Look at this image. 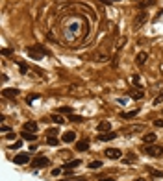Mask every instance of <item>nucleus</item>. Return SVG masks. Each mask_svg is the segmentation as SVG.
I'll list each match as a JSON object with an SVG mask.
<instances>
[{
	"mask_svg": "<svg viewBox=\"0 0 163 181\" xmlns=\"http://www.w3.org/2000/svg\"><path fill=\"white\" fill-rule=\"evenodd\" d=\"M24 52H26V56H30L32 59H41L43 56H47V50H45L43 46H28Z\"/></svg>",
	"mask_w": 163,
	"mask_h": 181,
	"instance_id": "1",
	"label": "nucleus"
},
{
	"mask_svg": "<svg viewBox=\"0 0 163 181\" xmlns=\"http://www.w3.org/2000/svg\"><path fill=\"white\" fill-rule=\"evenodd\" d=\"M143 153L150 155V157H160V155L163 153V150L160 146H154V144H146V146L143 148Z\"/></svg>",
	"mask_w": 163,
	"mask_h": 181,
	"instance_id": "2",
	"label": "nucleus"
},
{
	"mask_svg": "<svg viewBox=\"0 0 163 181\" xmlns=\"http://www.w3.org/2000/svg\"><path fill=\"white\" fill-rule=\"evenodd\" d=\"M13 163L15 164H28L30 163V153H19V155H15Z\"/></svg>",
	"mask_w": 163,
	"mask_h": 181,
	"instance_id": "3",
	"label": "nucleus"
},
{
	"mask_svg": "<svg viewBox=\"0 0 163 181\" xmlns=\"http://www.w3.org/2000/svg\"><path fill=\"white\" fill-rule=\"evenodd\" d=\"M106 157H108V159H121L122 157V152L119 148H108V150H106Z\"/></svg>",
	"mask_w": 163,
	"mask_h": 181,
	"instance_id": "4",
	"label": "nucleus"
},
{
	"mask_svg": "<svg viewBox=\"0 0 163 181\" xmlns=\"http://www.w3.org/2000/svg\"><path fill=\"white\" fill-rule=\"evenodd\" d=\"M48 164H50V161L47 157H43V155H39V157L33 159V166L35 168H45V166H48Z\"/></svg>",
	"mask_w": 163,
	"mask_h": 181,
	"instance_id": "5",
	"label": "nucleus"
},
{
	"mask_svg": "<svg viewBox=\"0 0 163 181\" xmlns=\"http://www.w3.org/2000/svg\"><path fill=\"white\" fill-rule=\"evenodd\" d=\"M146 19H148V13H139V15L135 17V21H134V28H135V30L141 28L143 24L146 22Z\"/></svg>",
	"mask_w": 163,
	"mask_h": 181,
	"instance_id": "6",
	"label": "nucleus"
},
{
	"mask_svg": "<svg viewBox=\"0 0 163 181\" xmlns=\"http://www.w3.org/2000/svg\"><path fill=\"white\" fill-rule=\"evenodd\" d=\"M24 131H30V133H35V129H37V122H33V120H28L26 124L22 126Z\"/></svg>",
	"mask_w": 163,
	"mask_h": 181,
	"instance_id": "7",
	"label": "nucleus"
},
{
	"mask_svg": "<svg viewBox=\"0 0 163 181\" xmlns=\"http://www.w3.org/2000/svg\"><path fill=\"white\" fill-rule=\"evenodd\" d=\"M61 140H63V142H74L76 140V133L74 131H65L63 137H61Z\"/></svg>",
	"mask_w": 163,
	"mask_h": 181,
	"instance_id": "8",
	"label": "nucleus"
},
{
	"mask_svg": "<svg viewBox=\"0 0 163 181\" xmlns=\"http://www.w3.org/2000/svg\"><path fill=\"white\" fill-rule=\"evenodd\" d=\"M156 133H145L143 135V142L145 144H152V142H156Z\"/></svg>",
	"mask_w": 163,
	"mask_h": 181,
	"instance_id": "9",
	"label": "nucleus"
},
{
	"mask_svg": "<svg viewBox=\"0 0 163 181\" xmlns=\"http://www.w3.org/2000/svg\"><path fill=\"white\" fill-rule=\"evenodd\" d=\"M115 137H117V133H115V131H108V133H100V135H98V139H100V140H113Z\"/></svg>",
	"mask_w": 163,
	"mask_h": 181,
	"instance_id": "10",
	"label": "nucleus"
},
{
	"mask_svg": "<svg viewBox=\"0 0 163 181\" xmlns=\"http://www.w3.org/2000/svg\"><path fill=\"white\" fill-rule=\"evenodd\" d=\"M89 148V140L85 139V140H80V142H76V150L78 152H85V150Z\"/></svg>",
	"mask_w": 163,
	"mask_h": 181,
	"instance_id": "11",
	"label": "nucleus"
},
{
	"mask_svg": "<svg viewBox=\"0 0 163 181\" xmlns=\"http://www.w3.org/2000/svg\"><path fill=\"white\" fill-rule=\"evenodd\" d=\"M109 128H111V124H109V122H100L98 126H96V129H98L100 133H108V131H109Z\"/></svg>",
	"mask_w": 163,
	"mask_h": 181,
	"instance_id": "12",
	"label": "nucleus"
},
{
	"mask_svg": "<svg viewBox=\"0 0 163 181\" xmlns=\"http://www.w3.org/2000/svg\"><path fill=\"white\" fill-rule=\"evenodd\" d=\"M146 57H148V54H146V52H139V54H137V57H135V63L137 65H145Z\"/></svg>",
	"mask_w": 163,
	"mask_h": 181,
	"instance_id": "13",
	"label": "nucleus"
},
{
	"mask_svg": "<svg viewBox=\"0 0 163 181\" xmlns=\"http://www.w3.org/2000/svg\"><path fill=\"white\" fill-rule=\"evenodd\" d=\"M2 94H4L6 98H15V96H19V91H17V89H6Z\"/></svg>",
	"mask_w": 163,
	"mask_h": 181,
	"instance_id": "14",
	"label": "nucleus"
},
{
	"mask_svg": "<svg viewBox=\"0 0 163 181\" xmlns=\"http://www.w3.org/2000/svg\"><path fill=\"white\" fill-rule=\"evenodd\" d=\"M82 164V161L80 159H74V161H70V163L65 164V170H70V168H76V166H80Z\"/></svg>",
	"mask_w": 163,
	"mask_h": 181,
	"instance_id": "15",
	"label": "nucleus"
},
{
	"mask_svg": "<svg viewBox=\"0 0 163 181\" xmlns=\"http://www.w3.org/2000/svg\"><path fill=\"white\" fill-rule=\"evenodd\" d=\"M139 113L137 109H132V111H126V113H121V118H134L135 115Z\"/></svg>",
	"mask_w": 163,
	"mask_h": 181,
	"instance_id": "16",
	"label": "nucleus"
},
{
	"mask_svg": "<svg viewBox=\"0 0 163 181\" xmlns=\"http://www.w3.org/2000/svg\"><path fill=\"white\" fill-rule=\"evenodd\" d=\"M130 96L134 98V100H141L143 96H145V93H143V91H139V89H137V91H134V93L130 91Z\"/></svg>",
	"mask_w": 163,
	"mask_h": 181,
	"instance_id": "17",
	"label": "nucleus"
},
{
	"mask_svg": "<svg viewBox=\"0 0 163 181\" xmlns=\"http://www.w3.org/2000/svg\"><path fill=\"white\" fill-rule=\"evenodd\" d=\"M50 120H52L54 124H58V126H61V124L65 122V120H63V117H61V115H52V117H50Z\"/></svg>",
	"mask_w": 163,
	"mask_h": 181,
	"instance_id": "18",
	"label": "nucleus"
},
{
	"mask_svg": "<svg viewBox=\"0 0 163 181\" xmlns=\"http://www.w3.org/2000/svg\"><path fill=\"white\" fill-rule=\"evenodd\" d=\"M22 139L24 140H35V139H37V135H33L30 131H22Z\"/></svg>",
	"mask_w": 163,
	"mask_h": 181,
	"instance_id": "19",
	"label": "nucleus"
},
{
	"mask_svg": "<svg viewBox=\"0 0 163 181\" xmlns=\"http://www.w3.org/2000/svg\"><path fill=\"white\" fill-rule=\"evenodd\" d=\"M152 4H154V0H143V2H139V8L141 9H146V8H150Z\"/></svg>",
	"mask_w": 163,
	"mask_h": 181,
	"instance_id": "20",
	"label": "nucleus"
},
{
	"mask_svg": "<svg viewBox=\"0 0 163 181\" xmlns=\"http://www.w3.org/2000/svg\"><path fill=\"white\" fill-rule=\"evenodd\" d=\"M69 120H72V122H84V117H80V115H72L70 113V118Z\"/></svg>",
	"mask_w": 163,
	"mask_h": 181,
	"instance_id": "21",
	"label": "nucleus"
},
{
	"mask_svg": "<svg viewBox=\"0 0 163 181\" xmlns=\"http://www.w3.org/2000/svg\"><path fill=\"white\" fill-rule=\"evenodd\" d=\"M141 129H143V128H141V126H134V128H126V129H124V131H126V133H130V131H132V133H134V131H141Z\"/></svg>",
	"mask_w": 163,
	"mask_h": 181,
	"instance_id": "22",
	"label": "nucleus"
},
{
	"mask_svg": "<svg viewBox=\"0 0 163 181\" xmlns=\"http://www.w3.org/2000/svg\"><path fill=\"white\" fill-rule=\"evenodd\" d=\"M47 142L50 144V146H58V139H56V137H48Z\"/></svg>",
	"mask_w": 163,
	"mask_h": 181,
	"instance_id": "23",
	"label": "nucleus"
},
{
	"mask_svg": "<svg viewBox=\"0 0 163 181\" xmlns=\"http://www.w3.org/2000/svg\"><path fill=\"white\" fill-rule=\"evenodd\" d=\"M148 172L154 175V178H161V175H163V172H160V170H152V168H148Z\"/></svg>",
	"mask_w": 163,
	"mask_h": 181,
	"instance_id": "24",
	"label": "nucleus"
},
{
	"mask_svg": "<svg viewBox=\"0 0 163 181\" xmlns=\"http://www.w3.org/2000/svg\"><path fill=\"white\" fill-rule=\"evenodd\" d=\"M2 56H13V50L11 48H2Z\"/></svg>",
	"mask_w": 163,
	"mask_h": 181,
	"instance_id": "25",
	"label": "nucleus"
},
{
	"mask_svg": "<svg viewBox=\"0 0 163 181\" xmlns=\"http://www.w3.org/2000/svg\"><path fill=\"white\" fill-rule=\"evenodd\" d=\"M163 102V94H157V96L154 98V105H157V104H161Z\"/></svg>",
	"mask_w": 163,
	"mask_h": 181,
	"instance_id": "26",
	"label": "nucleus"
},
{
	"mask_svg": "<svg viewBox=\"0 0 163 181\" xmlns=\"http://www.w3.org/2000/svg\"><path fill=\"white\" fill-rule=\"evenodd\" d=\"M89 166H91V168H100V166H102V163H100V161H93V163H91Z\"/></svg>",
	"mask_w": 163,
	"mask_h": 181,
	"instance_id": "27",
	"label": "nucleus"
},
{
	"mask_svg": "<svg viewBox=\"0 0 163 181\" xmlns=\"http://www.w3.org/2000/svg\"><path fill=\"white\" fill-rule=\"evenodd\" d=\"M37 98H39V94H32V96H28V98H26V102H28V104H32L33 100H37Z\"/></svg>",
	"mask_w": 163,
	"mask_h": 181,
	"instance_id": "28",
	"label": "nucleus"
},
{
	"mask_svg": "<svg viewBox=\"0 0 163 181\" xmlns=\"http://www.w3.org/2000/svg\"><path fill=\"white\" fill-rule=\"evenodd\" d=\"M59 113H72L70 107H59Z\"/></svg>",
	"mask_w": 163,
	"mask_h": 181,
	"instance_id": "29",
	"label": "nucleus"
},
{
	"mask_svg": "<svg viewBox=\"0 0 163 181\" xmlns=\"http://www.w3.org/2000/svg\"><path fill=\"white\" fill-rule=\"evenodd\" d=\"M132 82H134V83L137 85V87L141 85V82H139V76H132Z\"/></svg>",
	"mask_w": 163,
	"mask_h": 181,
	"instance_id": "30",
	"label": "nucleus"
},
{
	"mask_svg": "<svg viewBox=\"0 0 163 181\" xmlns=\"http://www.w3.org/2000/svg\"><path fill=\"white\" fill-rule=\"evenodd\" d=\"M20 72H22V74H26V72H28V67H26L24 63H20Z\"/></svg>",
	"mask_w": 163,
	"mask_h": 181,
	"instance_id": "31",
	"label": "nucleus"
},
{
	"mask_svg": "<svg viewBox=\"0 0 163 181\" xmlns=\"http://www.w3.org/2000/svg\"><path fill=\"white\" fill-rule=\"evenodd\" d=\"M106 59H108V56H106V54H102V56H96V61H106Z\"/></svg>",
	"mask_w": 163,
	"mask_h": 181,
	"instance_id": "32",
	"label": "nucleus"
},
{
	"mask_svg": "<svg viewBox=\"0 0 163 181\" xmlns=\"http://www.w3.org/2000/svg\"><path fill=\"white\" fill-rule=\"evenodd\" d=\"M20 146H22V142H20V140H17V142H15L13 146H11V150H13V148H20Z\"/></svg>",
	"mask_w": 163,
	"mask_h": 181,
	"instance_id": "33",
	"label": "nucleus"
},
{
	"mask_svg": "<svg viewBox=\"0 0 163 181\" xmlns=\"http://www.w3.org/2000/svg\"><path fill=\"white\" fill-rule=\"evenodd\" d=\"M154 124L157 126V128H163V120H161V118H160V120H156V122H154Z\"/></svg>",
	"mask_w": 163,
	"mask_h": 181,
	"instance_id": "34",
	"label": "nucleus"
},
{
	"mask_svg": "<svg viewBox=\"0 0 163 181\" xmlns=\"http://www.w3.org/2000/svg\"><path fill=\"white\" fill-rule=\"evenodd\" d=\"M124 43H126V37H122L121 41H119V46H117V48H122V44H124Z\"/></svg>",
	"mask_w": 163,
	"mask_h": 181,
	"instance_id": "35",
	"label": "nucleus"
},
{
	"mask_svg": "<svg viewBox=\"0 0 163 181\" xmlns=\"http://www.w3.org/2000/svg\"><path fill=\"white\" fill-rule=\"evenodd\" d=\"M98 181H115V179H113V178H100Z\"/></svg>",
	"mask_w": 163,
	"mask_h": 181,
	"instance_id": "36",
	"label": "nucleus"
},
{
	"mask_svg": "<svg viewBox=\"0 0 163 181\" xmlns=\"http://www.w3.org/2000/svg\"><path fill=\"white\" fill-rule=\"evenodd\" d=\"M6 137H8V139H15V133H13V131H9V133L6 135Z\"/></svg>",
	"mask_w": 163,
	"mask_h": 181,
	"instance_id": "37",
	"label": "nucleus"
},
{
	"mask_svg": "<svg viewBox=\"0 0 163 181\" xmlns=\"http://www.w3.org/2000/svg\"><path fill=\"white\" fill-rule=\"evenodd\" d=\"M59 172H61V168H54V170H52V174H54V175H58Z\"/></svg>",
	"mask_w": 163,
	"mask_h": 181,
	"instance_id": "38",
	"label": "nucleus"
},
{
	"mask_svg": "<svg viewBox=\"0 0 163 181\" xmlns=\"http://www.w3.org/2000/svg\"><path fill=\"white\" fill-rule=\"evenodd\" d=\"M100 2H104V4H111V2H117V0H100Z\"/></svg>",
	"mask_w": 163,
	"mask_h": 181,
	"instance_id": "39",
	"label": "nucleus"
},
{
	"mask_svg": "<svg viewBox=\"0 0 163 181\" xmlns=\"http://www.w3.org/2000/svg\"><path fill=\"white\" fill-rule=\"evenodd\" d=\"M135 181H148V179H145V178H137Z\"/></svg>",
	"mask_w": 163,
	"mask_h": 181,
	"instance_id": "40",
	"label": "nucleus"
},
{
	"mask_svg": "<svg viewBox=\"0 0 163 181\" xmlns=\"http://www.w3.org/2000/svg\"><path fill=\"white\" fill-rule=\"evenodd\" d=\"M61 181H70V179H61Z\"/></svg>",
	"mask_w": 163,
	"mask_h": 181,
	"instance_id": "41",
	"label": "nucleus"
}]
</instances>
